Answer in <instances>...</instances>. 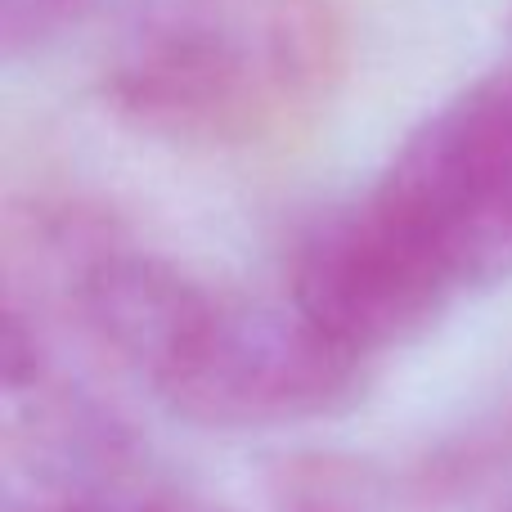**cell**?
Instances as JSON below:
<instances>
[{
  "instance_id": "1",
  "label": "cell",
  "mask_w": 512,
  "mask_h": 512,
  "mask_svg": "<svg viewBox=\"0 0 512 512\" xmlns=\"http://www.w3.org/2000/svg\"><path fill=\"white\" fill-rule=\"evenodd\" d=\"M14 252L54 279L72 324L158 405L207 432L337 418L360 405L369 364L297 306H261L135 252L90 207H32Z\"/></svg>"
},
{
  "instance_id": "2",
  "label": "cell",
  "mask_w": 512,
  "mask_h": 512,
  "mask_svg": "<svg viewBox=\"0 0 512 512\" xmlns=\"http://www.w3.org/2000/svg\"><path fill=\"white\" fill-rule=\"evenodd\" d=\"M333 0H126L99 95L185 153H256L310 131L346 81Z\"/></svg>"
},
{
  "instance_id": "3",
  "label": "cell",
  "mask_w": 512,
  "mask_h": 512,
  "mask_svg": "<svg viewBox=\"0 0 512 512\" xmlns=\"http://www.w3.org/2000/svg\"><path fill=\"white\" fill-rule=\"evenodd\" d=\"M351 203L450 306L499 288L512 274V63L432 108Z\"/></svg>"
},
{
  "instance_id": "4",
  "label": "cell",
  "mask_w": 512,
  "mask_h": 512,
  "mask_svg": "<svg viewBox=\"0 0 512 512\" xmlns=\"http://www.w3.org/2000/svg\"><path fill=\"white\" fill-rule=\"evenodd\" d=\"M288 301L364 360L418 342L450 310L373 234L355 203H337L301 225L288 252Z\"/></svg>"
},
{
  "instance_id": "5",
  "label": "cell",
  "mask_w": 512,
  "mask_h": 512,
  "mask_svg": "<svg viewBox=\"0 0 512 512\" xmlns=\"http://www.w3.org/2000/svg\"><path fill=\"white\" fill-rule=\"evenodd\" d=\"M512 477V387L459 423L450 436L427 445L405 477V499L418 512H441Z\"/></svg>"
},
{
  "instance_id": "6",
  "label": "cell",
  "mask_w": 512,
  "mask_h": 512,
  "mask_svg": "<svg viewBox=\"0 0 512 512\" xmlns=\"http://www.w3.org/2000/svg\"><path fill=\"white\" fill-rule=\"evenodd\" d=\"M270 512H391V486L346 454H288L265 472Z\"/></svg>"
},
{
  "instance_id": "7",
  "label": "cell",
  "mask_w": 512,
  "mask_h": 512,
  "mask_svg": "<svg viewBox=\"0 0 512 512\" xmlns=\"http://www.w3.org/2000/svg\"><path fill=\"white\" fill-rule=\"evenodd\" d=\"M9 512H216L167 486L140 481L135 463L95 472H63V477H36V490L14 499Z\"/></svg>"
},
{
  "instance_id": "8",
  "label": "cell",
  "mask_w": 512,
  "mask_h": 512,
  "mask_svg": "<svg viewBox=\"0 0 512 512\" xmlns=\"http://www.w3.org/2000/svg\"><path fill=\"white\" fill-rule=\"evenodd\" d=\"M90 0H0V54L9 63L45 54L81 23Z\"/></svg>"
},
{
  "instance_id": "9",
  "label": "cell",
  "mask_w": 512,
  "mask_h": 512,
  "mask_svg": "<svg viewBox=\"0 0 512 512\" xmlns=\"http://www.w3.org/2000/svg\"><path fill=\"white\" fill-rule=\"evenodd\" d=\"M499 512H512V499H508V504H504V508H499Z\"/></svg>"
}]
</instances>
